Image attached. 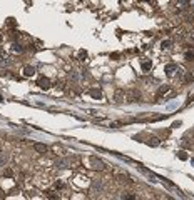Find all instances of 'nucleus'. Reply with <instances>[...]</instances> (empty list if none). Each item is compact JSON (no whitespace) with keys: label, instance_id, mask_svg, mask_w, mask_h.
Returning <instances> with one entry per match:
<instances>
[{"label":"nucleus","instance_id":"1","mask_svg":"<svg viewBox=\"0 0 194 200\" xmlns=\"http://www.w3.org/2000/svg\"><path fill=\"white\" fill-rule=\"evenodd\" d=\"M37 85L42 90H47V89H50V80L47 79V77H40V79L37 80Z\"/></svg>","mask_w":194,"mask_h":200},{"label":"nucleus","instance_id":"2","mask_svg":"<svg viewBox=\"0 0 194 200\" xmlns=\"http://www.w3.org/2000/svg\"><path fill=\"white\" fill-rule=\"evenodd\" d=\"M164 72H166L167 75H173L174 72H177V65H176V64H167V65L164 67Z\"/></svg>","mask_w":194,"mask_h":200},{"label":"nucleus","instance_id":"3","mask_svg":"<svg viewBox=\"0 0 194 200\" xmlns=\"http://www.w3.org/2000/svg\"><path fill=\"white\" fill-rule=\"evenodd\" d=\"M90 162H92V168H97V170H102V168H104V164H102L99 158L92 157V158H90Z\"/></svg>","mask_w":194,"mask_h":200},{"label":"nucleus","instance_id":"4","mask_svg":"<svg viewBox=\"0 0 194 200\" xmlns=\"http://www.w3.org/2000/svg\"><path fill=\"white\" fill-rule=\"evenodd\" d=\"M89 95L92 97V98H95V100H101L102 98V92L99 89H92V90H89Z\"/></svg>","mask_w":194,"mask_h":200},{"label":"nucleus","instance_id":"5","mask_svg":"<svg viewBox=\"0 0 194 200\" xmlns=\"http://www.w3.org/2000/svg\"><path fill=\"white\" fill-rule=\"evenodd\" d=\"M34 148H35L37 152H40V154H45L47 150H49V147H47L45 143H35V145H34Z\"/></svg>","mask_w":194,"mask_h":200},{"label":"nucleus","instance_id":"6","mask_svg":"<svg viewBox=\"0 0 194 200\" xmlns=\"http://www.w3.org/2000/svg\"><path fill=\"white\" fill-rule=\"evenodd\" d=\"M34 73H35V68L30 67V65H27V67L24 68V75H25V77H32Z\"/></svg>","mask_w":194,"mask_h":200},{"label":"nucleus","instance_id":"7","mask_svg":"<svg viewBox=\"0 0 194 200\" xmlns=\"http://www.w3.org/2000/svg\"><path fill=\"white\" fill-rule=\"evenodd\" d=\"M176 7L187 8V7H189V0H177V2H176Z\"/></svg>","mask_w":194,"mask_h":200},{"label":"nucleus","instance_id":"8","mask_svg":"<svg viewBox=\"0 0 194 200\" xmlns=\"http://www.w3.org/2000/svg\"><path fill=\"white\" fill-rule=\"evenodd\" d=\"M141 68H142L144 72H147V70H151V60H144L142 64H141Z\"/></svg>","mask_w":194,"mask_h":200},{"label":"nucleus","instance_id":"9","mask_svg":"<svg viewBox=\"0 0 194 200\" xmlns=\"http://www.w3.org/2000/svg\"><path fill=\"white\" fill-rule=\"evenodd\" d=\"M5 164H7V154H5V152H0V165L4 167Z\"/></svg>","mask_w":194,"mask_h":200},{"label":"nucleus","instance_id":"10","mask_svg":"<svg viewBox=\"0 0 194 200\" xmlns=\"http://www.w3.org/2000/svg\"><path fill=\"white\" fill-rule=\"evenodd\" d=\"M147 143H149V145H152V147H157V145H159V139H156V137H151V139L147 140Z\"/></svg>","mask_w":194,"mask_h":200},{"label":"nucleus","instance_id":"11","mask_svg":"<svg viewBox=\"0 0 194 200\" xmlns=\"http://www.w3.org/2000/svg\"><path fill=\"white\" fill-rule=\"evenodd\" d=\"M167 92H169V87H167V85L161 87V89H159V92H157V97H162L164 93H167Z\"/></svg>","mask_w":194,"mask_h":200},{"label":"nucleus","instance_id":"12","mask_svg":"<svg viewBox=\"0 0 194 200\" xmlns=\"http://www.w3.org/2000/svg\"><path fill=\"white\" fill-rule=\"evenodd\" d=\"M136 98H139V92L132 90V92H131V97H129V102H136Z\"/></svg>","mask_w":194,"mask_h":200},{"label":"nucleus","instance_id":"13","mask_svg":"<svg viewBox=\"0 0 194 200\" xmlns=\"http://www.w3.org/2000/svg\"><path fill=\"white\" fill-rule=\"evenodd\" d=\"M184 58H186V60H192L194 58V50H187L186 54H184Z\"/></svg>","mask_w":194,"mask_h":200},{"label":"nucleus","instance_id":"14","mask_svg":"<svg viewBox=\"0 0 194 200\" xmlns=\"http://www.w3.org/2000/svg\"><path fill=\"white\" fill-rule=\"evenodd\" d=\"M122 98H124V92L122 90H117V92H115V100H117V102H122Z\"/></svg>","mask_w":194,"mask_h":200},{"label":"nucleus","instance_id":"15","mask_svg":"<svg viewBox=\"0 0 194 200\" xmlns=\"http://www.w3.org/2000/svg\"><path fill=\"white\" fill-rule=\"evenodd\" d=\"M12 50H14V52H17V54H20V52H24V48H22V45H18V43H14V45H12Z\"/></svg>","mask_w":194,"mask_h":200},{"label":"nucleus","instance_id":"16","mask_svg":"<svg viewBox=\"0 0 194 200\" xmlns=\"http://www.w3.org/2000/svg\"><path fill=\"white\" fill-rule=\"evenodd\" d=\"M177 157H179L181 160H187V155H186L184 150H179V152H177Z\"/></svg>","mask_w":194,"mask_h":200},{"label":"nucleus","instance_id":"17","mask_svg":"<svg viewBox=\"0 0 194 200\" xmlns=\"http://www.w3.org/2000/svg\"><path fill=\"white\" fill-rule=\"evenodd\" d=\"M161 47H162V48H171V40H162Z\"/></svg>","mask_w":194,"mask_h":200},{"label":"nucleus","instance_id":"18","mask_svg":"<svg viewBox=\"0 0 194 200\" xmlns=\"http://www.w3.org/2000/svg\"><path fill=\"white\" fill-rule=\"evenodd\" d=\"M122 198H126V200H136V195H132V193H124Z\"/></svg>","mask_w":194,"mask_h":200},{"label":"nucleus","instance_id":"19","mask_svg":"<svg viewBox=\"0 0 194 200\" xmlns=\"http://www.w3.org/2000/svg\"><path fill=\"white\" fill-rule=\"evenodd\" d=\"M87 57V52H86V50H80V52H79V58H86Z\"/></svg>","mask_w":194,"mask_h":200},{"label":"nucleus","instance_id":"20","mask_svg":"<svg viewBox=\"0 0 194 200\" xmlns=\"http://www.w3.org/2000/svg\"><path fill=\"white\" fill-rule=\"evenodd\" d=\"M4 173H5V177H12V175H14V172H12L10 168H7V170L4 172Z\"/></svg>","mask_w":194,"mask_h":200},{"label":"nucleus","instance_id":"21","mask_svg":"<svg viewBox=\"0 0 194 200\" xmlns=\"http://www.w3.org/2000/svg\"><path fill=\"white\" fill-rule=\"evenodd\" d=\"M55 189H64V183H62V182H55Z\"/></svg>","mask_w":194,"mask_h":200},{"label":"nucleus","instance_id":"22","mask_svg":"<svg viewBox=\"0 0 194 200\" xmlns=\"http://www.w3.org/2000/svg\"><path fill=\"white\" fill-rule=\"evenodd\" d=\"M192 75H187V77H186V82H192Z\"/></svg>","mask_w":194,"mask_h":200},{"label":"nucleus","instance_id":"23","mask_svg":"<svg viewBox=\"0 0 194 200\" xmlns=\"http://www.w3.org/2000/svg\"><path fill=\"white\" fill-rule=\"evenodd\" d=\"M189 7H192V8H194V0H189Z\"/></svg>","mask_w":194,"mask_h":200},{"label":"nucleus","instance_id":"24","mask_svg":"<svg viewBox=\"0 0 194 200\" xmlns=\"http://www.w3.org/2000/svg\"><path fill=\"white\" fill-rule=\"evenodd\" d=\"M2 55H4V52H2V48H0V57H2Z\"/></svg>","mask_w":194,"mask_h":200},{"label":"nucleus","instance_id":"25","mask_svg":"<svg viewBox=\"0 0 194 200\" xmlns=\"http://www.w3.org/2000/svg\"><path fill=\"white\" fill-rule=\"evenodd\" d=\"M0 102H4V98H2V95H0Z\"/></svg>","mask_w":194,"mask_h":200},{"label":"nucleus","instance_id":"26","mask_svg":"<svg viewBox=\"0 0 194 200\" xmlns=\"http://www.w3.org/2000/svg\"><path fill=\"white\" fill-rule=\"evenodd\" d=\"M192 40H194V32H192Z\"/></svg>","mask_w":194,"mask_h":200},{"label":"nucleus","instance_id":"27","mask_svg":"<svg viewBox=\"0 0 194 200\" xmlns=\"http://www.w3.org/2000/svg\"><path fill=\"white\" fill-rule=\"evenodd\" d=\"M0 197H2V190H0Z\"/></svg>","mask_w":194,"mask_h":200},{"label":"nucleus","instance_id":"28","mask_svg":"<svg viewBox=\"0 0 194 200\" xmlns=\"http://www.w3.org/2000/svg\"><path fill=\"white\" fill-rule=\"evenodd\" d=\"M0 42H2V35H0Z\"/></svg>","mask_w":194,"mask_h":200},{"label":"nucleus","instance_id":"29","mask_svg":"<svg viewBox=\"0 0 194 200\" xmlns=\"http://www.w3.org/2000/svg\"><path fill=\"white\" fill-rule=\"evenodd\" d=\"M191 162H192V164H194V158H192V160H191Z\"/></svg>","mask_w":194,"mask_h":200}]
</instances>
